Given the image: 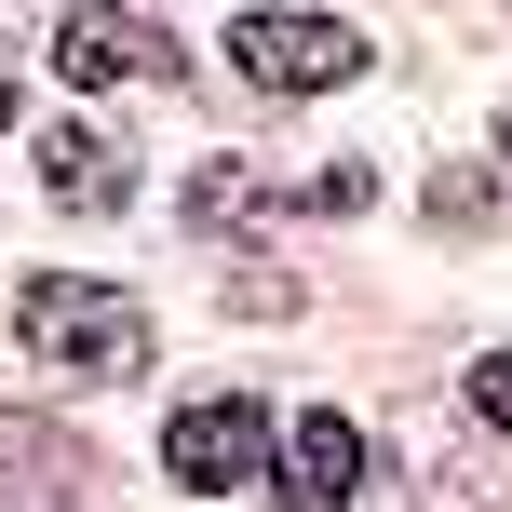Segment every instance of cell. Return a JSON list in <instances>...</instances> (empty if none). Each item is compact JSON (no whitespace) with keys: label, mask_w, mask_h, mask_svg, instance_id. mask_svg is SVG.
<instances>
[{"label":"cell","mask_w":512,"mask_h":512,"mask_svg":"<svg viewBox=\"0 0 512 512\" xmlns=\"http://www.w3.org/2000/svg\"><path fill=\"white\" fill-rule=\"evenodd\" d=\"M41 189L108 216V203H135V149H122L108 122H54V135H41Z\"/></svg>","instance_id":"8992f818"},{"label":"cell","mask_w":512,"mask_h":512,"mask_svg":"<svg viewBox=\"0 0 512 512\" xmlns=\"http://www.w3.org/2000/svg\"><path fill=\"white\" fill-rule=\"evenodd\" d=\"M351 486H364V432H351V418H297L270 499H283V512H351Z\"/></svg>","instance_id":"5b68a950"},{"label":"cell","mask_w":512,"mask_h":512,"mask_svg":"<svg viewBox=\"0 0 512 512\" xmlns=\"http://www.w3.org/2000/svg\"><path fill=\"white\" fill-rule=\"evenodd\" d=\"M418 512H512L499 472H418Z\"/></svg>","instance_id":"52a82bcc"},{"label":"cell","mask_w":512,"mask_h":512,"mask_svg":"<svg viewBox=\"0 0 512 512\" xmlns=\"http://www.w3.org/2000/svg\"><path fill=\"white\" fill-rule=\"evenodd\" d=\"M230 68L256 95H337V81H364V27H337V14H243Z\"/></svg>","instance_id":"7a4b0ae2"},{"label":"cell","mask_w":512,"mask_h":512,"mask_svg":"<svg viewBox=\"0 0 512 512\" xmlns=\"http://www.w3.org/2000/svg\"><path fill=\"white\" fill-rule=\"evenodd\" d=\"M472 418L512 445V351H486V364H472Z\"/></svg>","instance_id":"ba28073f"},{"label":"cell","mask_w":512,"mask_h":512,"mask_svg":"<svg viewBox=\"0 0 512 512\" xmlns=\"http://www.w3.org/2000/svg\"><path fill=\"white\" fill-rule=\"evenodd\" d=\"M14 337L54 364V378H95V391H122V378H149V310L122 297V283H81V270H41L14 297Z\"/></svg>","instance_id":"6da1fadb"},{"label":"cell","mask_w":512,"mask_h":512,"mask_svg":"<svg viewBox=\"0 0 512 512\" xmlns=\"http://www.w3.org/2000/svg\"><path fill=\"white\" fill-rule=\"evenodd\" d=\"M162 459H176V486H189V499H216V486H256V459H270V418H256L243 391H203V405H176Z\"/></svg>","instance_id":"3957f363"},{"label":"cell","mask_w":512,"mask_h":512,"mask_svg":"<svg viewBox=\"0 0 512 512\" xmlns=\"http://www.w3.org/2000/svg\"><path fill=\"white\" fill-rule=\"evenodd\" d=\"M54 68L95 95V81H176L189 54L162 41V27H135V14H68V27H54Z\"/></svg>","instance_id":"277c9868"},{"label":"cell","mask_w":512,"mask_h":512,"mask_svg":"<svg viewBox=\"0 0 512 512\" xmlns=\"http://www.w3.org/2000/svg\"><path fill=\"white\" fill-rule=\"evenodd\" d=\"M0 122H14V81H0Z\"/></svg>","instance_id":"9c48e42d"}]
</instances>
